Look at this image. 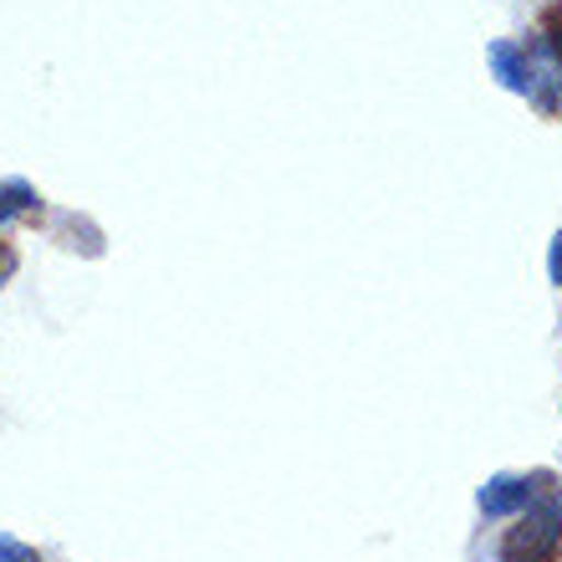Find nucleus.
<instances>
[{
    "label": "nucleus",
    "mask_w": 562,
    "mask_h": 562,
    "mask_svg": "<svg viewBox=\"0 0 562 562\" xmlns=\"http://www.w3.org/2000/svg\"><path fill=\"white\" fill-rule=\"evenodd\" d=\"M562 542V512L542 496H532V506L521 512V521L506 532V562H548Z\"/></svg>",
    "instance_id": "obj_1"
},
{
    "label": "nucleus",
    "mask_w": 562,
    "mask_h": 562,
    "mask_svg": "<svg viewBox=\"0 0 562 562\" xmlns=\"http://www.w3.org/2000/svg\"><path fill=\"white\" fill-rule=\"evenodd\" d=\"M532 496H537V481H527V475H491L475 502H481L486 517H521L532 506Z\"/></svg>",
    "instance_id": "obj_2"
},
{
    "label": "nucleus",
    "mask_w": 562,
    "mask_h": 562,
    "mask_svg": "<svg viewBox=\"0 0 562 562\" xmlns=\"http://www.w3.org/2000/svg\"><path fill=\"white\" fill-rule=\"evenodd\" d=\"M486 61H491V72H496V82H502L506 92H532V67H527V52H521L517 42H491V52H486Z\"/></svg>",
    "instance_id": "obj_3"
},
{
    "label": "nucleus",
    "mask_w": 562,
    "mask_h": 562,
    "mask_svg": "<svg viewBox=\"0 0 562 562\" xmlns=\"http://www.w3.org/2000/svg\"><path fill=\"white\" fill-rule=\"evenodd\" d=\"M42 200H36V190L31 184H21V179H11V184H0V225L11 221V215H21V210H36Z\"/></svg>",
    "instance_id": "obj_4"
},
{
    "label": "nucleus",
    "mask_w": 562,
    "mask_h": 562,
    "mask_svg": "<svg viewBox=\"0 0 562 562\" xmlns=\"http://www.w3.org/2000/svg\"><path fill=\"white\" fill-rule=\"evenodd\" d=\"M0 562H42V552H36V548H26L21 537L0 532Z\"/></svg>",
    "instance_id": "obj_5"
},
{
    "label": "nucleus",
    "mask_w": 562,
    "mask_h": 562,
    "mask_svg": "<svg viewBox=\"0 0 562 562\" xmlns=\"http://www.w3.org/2000/svg\"><path fill=\"white\" fill-rule=\"evenodd\" d=\"M548 271H552V281L562 286V236H552V256H548Z\"/></svg>",
    "instance_id": "obj_6"
},
{
    "label": "nucleus",
    "mask_w": 562,
    "mask_h": 562,
    "mask_svg": "<svg viewBox=\"0 0 562 562\" xmlns=\"http://www.w3.org/2000/svg\"><path fill=\"white\" fill-rule=\"evenodd\" d=\"M15 271V251L11 246H0V286H5V277H11Z\"/></svg>",
    "instance_id": "obj_7"
}]
</instances>
